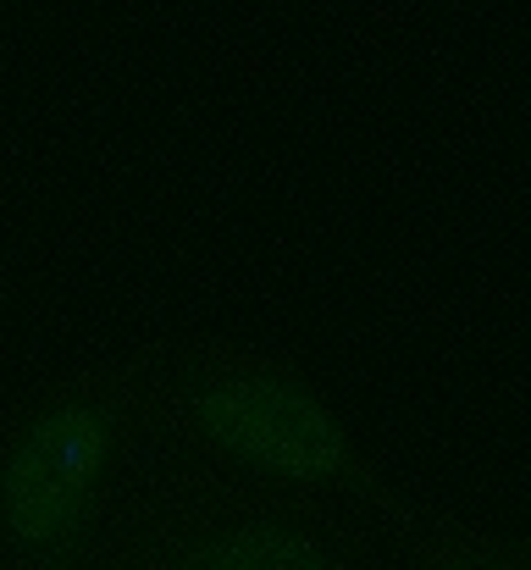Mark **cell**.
Wrapping results in <instances>:
<instances>
[{
	"label": "cell",
	"instance_id": "3957f363",
	"mask_svg": "<svg viewBox=\"0 0 531 570\" xmlns=\"http://www.w3.org/2000/svg\"><path fill=\"white\" fill-rule=\"evenodd\" d=\"M89 570H371L365 538L316 493L188 465L100 527Z\"/></svg>",
	"mask_w": 531,
	"mask_h": 570
},
{
	"label": "cell",
	"instance_id": "7a4b0ae2",
	"mask_svg": "<svg viewBox=\"0 0 531 570\" xmlns=\"http://www.w3.org/2000/svg\"><path fill=\"white\" fill-rule=\"evenodd\" d=\"M145 355L78 366L0 426V543L11 570H89L122 449L139 438Z\"/></svg>",
	"mask_w": 531,
	"mask_h": 570
},
{
	"label": "cell",
	"instance_id": "277c9868",
	"mask_svg": "<svg viewBox=\"0 0 531 570\" xmlns=\"http://www.w3.org/2000/svg\"><path fill=\"white\" fill-rule=\"evenodd\" d=\"M404 538L421 549V570H531V532L527 538H493L454 510L421 504V515Z\"/></svg>",
	"mask_w": 531,
	"mask_h": 570
},
{
	"label": "cell",
	"instance_id": "6da1fadb",
	"mask_svg": "<svg viewBox=\"0 0 531 570\" xmlns=\"http://www.w3.org/2000/svg\"><path fill=\"white\" fill-rule=\"evenodd\" d=\"M139 438L188 449L216 471L272 488L350 499L387 532H410L421 504L360 449L344 410L294 355L233 338H188L145 355Z\"/></svg>",
	"mask_w": 531,
	"mask_h": 570
}]
</instances>
